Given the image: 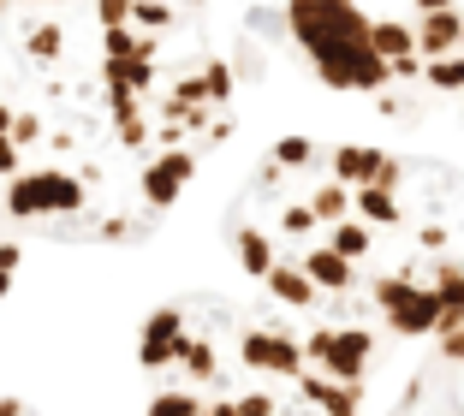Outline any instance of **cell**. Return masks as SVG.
<instances>
[{
  "label": "cell",
  "instance_id": "5",
  "mask_svg": "<svg viewBox=\"0 0 464 416\" xmlns=\"http://www.w3.org/2000/svg\"><path fill=\"white\" fill-rule=\"evenodd\" d=\"M369 42H375V54H382V60H393V78H399V60L423 54V48H417V24H405V18H369Z\"/></svg>",
  "mask_w": 464,
  "mask_h": 416
},
{
  "label": "cell",
  "instance_id": "7",
  "mask_svg": "<svg viewBox=\"0 0 464 416\" xmlns=\"http://www.w3.org/2000/svg\"><path fill=\"white\" fill-rule=\"evenodd\" d=\"M13 274H18V232L6 227V220H0V297H6Z\"/></svg>",
  "mask_w": 464,
  "mask_h": 416
},
{
  "label": "cell",
  "instance_id": "6",
  "mask_svg": "<svg viewBox=\"0 0 464 416\" xmlns=\"http://www.w3.org/2000/svg\"><path fill=\"white\" fill-rule=\"evenodd\" d=\"M429 90H440V95H464V48L459 54H440V60H429Z\"/></svg>",
  "mask_w": 464,
  "mask_h": 416
},
{
  "label": "cell",
  "instance_id": "4",
  "mask_svg": "<svg viewBox=\"0 0 464 416\" xmlns=\"http://www.w3.org/2000/svg\"><path fill=\"white\" fill-rule=\"evenodd\" d=\"M417 48H423L429 60L459 54V48H464V13H459V6H440V13H417Z\"/></svg>",
  "mask_w": 464,
  "mask_h": 416
},
{
  "label": "cell",
  "instance_id": "2",
  "mask_svg": "<svg viewBox=\"0 0 464 416\" xmlns=\"http://www.w3.org/2000/svg\"><path fill=\"white\" fill-rule=\"evenodd\" d=\"M382 334L304 309L173 297L137 334L150 411H363Z\"/></svg>",
  "mask_w": 464,
  "mask_h": 416
},
{
  "label": "cell",
  "instance_id": "3",
  "mask_svg": "<svg viewBox=\"0 0 464 416\" xmlns=\"http://www.w3.org/2000/svg\"><path fill=\"white\" fill-rule=\"evenodd\" d=\"M286 30L304 48L310 72L328 90H352V95H382L393 78V60L375 54L369 42V13L357 0H286Z\"/></svg>",
  "mask_w": 464,
  "mask_h": 416
},
{
  "label": "cell",
  "instance_id": "8",
  "mask_svg": "<svg viewBox=\"0 0 464 416\" xmlns=\"http://www.w3.org/2000/svg\"><path fill=\"white\" fill-rule=\"evenodd\" d=\"M417 13H440V6H452V0H411Z\"/></svg>",
  "mask_w": 464,
  "mask_h": 416
},
{
  "label": "cell",
  "instance_id": "1",
  "mask_svg": "<svg viewBox=\"0 0 464 416\" xmlns=\"http://www.w3.org/2000/svg\"><path fill=\"white\" fill-rule=\"evenodd\" d=\"M238 83L227 0H0V220L150 238L232 137Z\"/></svg>",
  "mask_w": 464,
  "mask_h": 416
}]
</instances>
